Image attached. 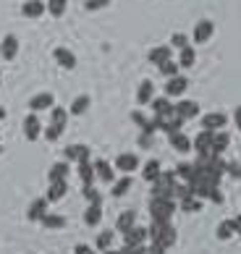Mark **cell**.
Returning a JSON list of instances; mask_svg holds the SVG:
<instances>
[{"instance_id":"obj_1","label":"cell","mask_w":241,"mask_h":254,"mask_svg":"<svg viewBox=\"0 0 241 254\" xmlns=\"http://www.w3.org/2000/svg\"><path fill=\"white\" fill-rule=\"evenodd\" d=\"M147 239L152 241V249L150 252H168L179 236H176V228L171 225V220H165V223L152 220V225L147 228Z\"/></svg>"},{"instance_id":"obj_2","label":"cell","mask_w":241,"mask_h":254,"mask_svg":"<svg viewBox=\"0 0 241 254\" xmlns=\"http://www.w3.org/2000/svg\"><path fill=\"white\" fill-rule=\"evenodd\" d=\"M144 241H147V228H142V225H131L128 231H123V252H128V254L147 252Z\"/></svg>"},{"instance_id":"obj_3","label":"cell","mask_w":241,"mask_h":254,"mask_svg":"<svg viewBox=\"0 0 241 254\" xmlns=\"http://www.w3.org/2000/svg\"><path fill=\"white\" fill-rule=\"evenodd\" d=\"M173 212H176V202L171 199V196H152V202H150V215H152V220L165 223V220L173 218Z\"/></svg>"},{"instance_id":"obj_4","label":"cell","mask_w":241,"mask_h":254,"mask_svg":"<svg viewBox=\"0 0 241 254\" xmlns=\"http://www.w3.org/2000/svg\"><path fill=\"white\" fill-rule=\"evenodd\" d=\"M173 189H176V171L168 173V171H163L160 176L152 181V196H171L173 199Z\"/></svg>"},{"instance_id":"obj_5","label":"cell","mask_w":241,"mask_h":254,"mask_svg":"<svg viewBox=\"0 0 241 254\" xmlns=\"http://www.w3.org/2000/svg\"><path fill=\"white\" fill-rule=\"evenodd\" d=\"M173 113L179 118L189 121V118H197L199 116V105L194 100H181V102H176V105H173Z\"/></svg>"},{"instance_id":"obj_6","label":"cell","mask_w":241,"mask_h":254,"mask_svg":"<svg viewBox=\"0 0 241 254\" xmlns=\"http://www.w3.org/2000/svg\"><path fill=\"white\" fill-rule=\"evenodd\" d=\"M210 144H212V131L202 128L197 136L191 139V149H197V155H210Z\"/></svg>"},{"instance_id":"obj_7","label":"cell","mask_w":241,"mask_h":254,"mask_svg":"<svg viewBox=\"0 0 241 254\" xmlns=\"http://www.w3.org/2000/svg\"><path fill=\"white\" fill-rule=\"evenodd\" d=\"M186 87H189V79L181 76V73H176V76H171L168 84H165V95H168V97H179V95L186 92Z\"/></svg>"},{"instance_id":"obj_8","label":"cell","mask_w":241,"mask_h":254,"mask_svg":"<svg viewBox=\"0 0 241 254\" xmlns=\"http://www.w3.org/2000/svg\"><path fill=\"white\" fill-rule=\"evenodd\" d=\"M113 168H118L120 173H134L136 168H139V157L134 152H123V155L116 157V165Z\"/></svg>"},{"instance_id":"obj_9","label":"cell","mask_w":241,"mask_h":254,"mask_svg":"<svg viewBox=\"0 0 241 254\" xmlns=\"http://www.w3.org/2000/svg\"><path fill=\"white\" fill-rule=\"evenodd\" d=\"M24 134L29 142H34V139H40L42 134V124H40V118H37V113H29V116L24 118Z\"/></svg>"},{"instance_id":"obj_10","label":"cell","mask_w":241,"mask_h":254,"mask_svg":"<svg viewBox=\"0 0 241 254\" xmlns=\"http://www.w3.org/2000/svg\"><path fill=\"white\" fill-rule=\"evenodd\" d=\"M95 176L100 178L103 184H113V178H116V168L108 163V160H95Z\"/></svg>"},{"instance_id":"obj_11","label":"cell","mask_w":241,"mask_h":254,"mask_svg":"<svg viewBox=\"0 0 241 254\" xmlns=\"http://www.w3.org/2000/svg\"><path fill=\"white\" fill-rule=\"evenodd\" d=\"M100 220H103V199L89 202V207L84 210V223L89 228H95V225H100Z\"/></svg>"},{"instance_id":"obj_12","label":"cell","mask_w":241,"mask_h":254,"mask_svg":"<svg viewBox=\"0 0 241 254\" xmlns=\"http://www.w3.org/2000/svg\"><path fill=\"white\" fill-rule=\"evenodd\" d=\"M212 32H215V24L207 21V18H202V21H197V26H194V42H210Z\"/></svg>"},{"instance_id":"obj_13","label":"cell","mask_w":241,"mask_h":254,"mask_svg":"<svg viewBox=\"0 0 241 254\" xmlns=\"http://www.w3.org/2000/svg\"><path fill=\"white\" fill-rule=\"evenodd\" d=\"M152 110H155V116H160V118H171L173 116V102L171 97L165 95V97H152Z\"/></svg>"},{"instance_id":"obj_14","label":"cell","mask_w":241,"mask_h":254,"mask_svg":"<svg viewBox=\"0 0 241 254\" xmlns=\"http://www.w3.org/2000/svg\"><path fill=\"white\" fill-rule=\"evenodd\" d=\"M228 144H231V136L226 134V131H212V144H210V152L212 155H223L226 149H228Z\"/></svg>"},{"instance_id":"obj_15","label":"cell","mask_w":241,"mask_h":254,"mask_svg":"<svg viewBox=\"0 0 241 254\" xmlns=\"http://www.w3.org/2000/svg\"><path fill=\"white\" fill-rule=\"evenodd\" d=\"M16 53H18V40H16V34H5L3 42H0V55H3L5 61H13Z\"/></svg>"},{"instance_id":"obj_16","label":"cell","mask_w":241,"mask_h":254,"mask_svg":"<svg viewBox=\"0 0 241 254\" xmlns=\"http://www.w3.org/2000/svg\"><path fill=\"white\" fill-rule=\"evenodd\" d=\"M53 102H55L53 92H42V95H34V97L29 100V110H32V113L48 110V108H53Z\"/></svg>"},{"instance_id":"obj_17","label":"cell","mask_w":241,"mask_h":254,"mask_svg":"<svg viewBox=\"0 0 241 254\" xmlns=\"http://www.w3.org/2000/svg\"><path fill=\"white\" fill-rule=\"evenodd\" d=\"M168 142H171V147L176 149V152H181V155H186L189 149H191V139L183 134V131H176V134H171Z\"/></svg>"},{"instance_id":"obj_18","label":"cell","mask_w":241,"mask_h":254,"mask_svg":"<svg viewBox=\"0 0 241 254\" xmlns=\"http://www.w3.org/2000/svg\"><path fill=\"white\" fill-rule=\"evenodd\" d=\"M53 55H55V61H58L66 71H73V68H76V55H73L68 48H55Z\"/></svg>"},{"instance_id":"obj_19","label":"cell","mask_w":241,"mask_h":254,"mask_svg":"<svg viewBox=\"0 0 241 254\" xmlns=\"http://www.w3.org/2000/svg\"><path fill=\"white\" fill-rule=\"evenodd\" d=\"M228 124L226 113H207L205 118H202V128H210V131H218Z\"/></svg>"},{"instance_id":"obj_20","label":"cell","mask_w":241,"mask_h":254,"mask_svg":"<svg viewBox=\"0 0 241 254\" xmlns=\"http://www.w3.org/2000/svg\"><path fill=\"white\" fill-rule=\"evenodd\" d=\"M45 11H48V5H45L42 0H26V3L21 5V13L26 18H40Z\"/></svg>"},{"instance_id":"obj_21","label":"cell","mask_w":241,"mask_h":254,"mask_svg":"<svg viewBox=\"0 0 241 254\" xmlns=\"http://www.w3.org/2000/svg\"><path fill=\"white\" fill-rule=\"evenodd\" d=\"M45 212H48V196H45V199L40 196V199H34V202L29 204V212H26V218H29L32 223H40V218H42Z\"/></svg>"},{"instance_id":"obj_22","label":"cell","mask_w":241,"mask_h":254,"mask_svg":"<svg viewBox=\"0 0 241 254\" xmlns=\"http://www.w3.org/2000/svg\"><path fill=\"white\" fill-rule=\"evenodd\" d=\"M131 121H134V124H136L139 128H142V131H144V134H155V131H157L155 121H150L142 110H134V113H131Z\"/></svg>"},{"instance_id":"obj_23","label":"cell","mask_w":241,"mask_h":254,"mask_svg":"<svg viewBox=\"0 0 241 254\" xmlns=\"http://www.w3.org/2000/svg\"><path fill=\"white\" fill-rule=\"evenodd\" d=\"M168 58H171V45H157V48H152L150 53H147V61L157 63V65H160L163 61H168Z\"/></svg>"},{"instance_id":"obj_24","label":"cell","mask_w":241,"mask_h":254,"mask_svg":"<svg viewBox=\"0 0 241 254\" xmlns=\"http://www.w3.org/2000/svg\"><path fill=\"white\" fill-rule=\"evenodd\" d=\"M152 97H155L152 81H142V84H139V92H136V102H139V105H150Z\"/></svg>"},{"instance_id":"obj_25","label":"cell","mask_w":241,"mask_h":254,"mask_svg":"<svg viewBox=\"0 0 241 254\" xmlns=\"http://www.w3.org/2000/svg\"><path fill=\"white\" fill-rule=\"evenodd\" d=\"M163 173V168H160V160H147V165L142 168V178L147 184H152L157 176Z\"/></svg>"},{"instance_id":"obj_26","label":"cell","mask_w":241,"mask_h":254,"mask_svg":"<svg viewBox=\"0 0 241 254\" xmlns=\"http://www.w3.org/2000/svg\"><path fill=\"white\" fill-rule=\"evenodd\" d=\"M131 225H136V212L134 210H126V212H120L118 215V220H116V231H128Z\"/></svg>"},{"instance_id":"obj_27","label":"cell","mask_w":241,"mask_h":254,"mask_svg":"<svg viewBox=\"0 0 241 254\" xmlns=\"http://www.w3.org/2000/svg\"><path fill=\"white\" fill-rule=\"evenodd\" d=\"M134 186V181H131V173H123V178H118V181H113V189H110V194L113 196H123L128 189Z\"/></svg>"},{"instance_id":"obj_28","label":"cell","mask_w":241,"mask_h":254,"mask_svg":"<svg viewBox=\"0 0 241 254\" xmlns=\"http://www.w3.org/2000/svg\"><path fill=\"white\" fill-rule=\"evenodd\" d=\"M179 207H181L183 212H199V210H202V199H199V196H194V194L181 196V199H179Z\"/></svg>"},{"instance_id":"obj_29","label":"cell","mask_w":241,"mask_h":254,"mask_svg":"<svg viewBox=\"0 0 241 254\" xmlns=\"http://www.w3.org/2000/svg\"><path fill=\"white\" fill-rule=\"evenodd\" d=\"M66 181H50V189H48V202H58L66 196Z\"/></svg>"},{"instance_id":"obj_30","label":"cell","mask_w":241,"mask_h":254,"mask_svg":"<svg viewBox=\"0 0 241 254\" xmlns=\"http://www.w3.org/2000/svg\"><path fill=\"white\" fill-rule=\"evenodd\" d=\"M66 157L68 160H89V147H84V144H71V147H66Z\"/></svg>"},{"instance_id":"obj_31","label":"cell","mask_w":241,"mask_h":254,"mask_svg":"<svg viewBox=\"0 0 241 254\" xmlns=\"http://www.w3.org/2000/svg\"><path fill=\"white\" fill-rule=\"evenodd\" d=\"M79 178H81V184L95 181V165H92L89 160H79Z\"/></svg>"},{"instance_id":"obj_32","label":"cell","mask_w":241,"mask_h":254,"mask_svg":"<svg viewBox=\"0 0 241 254\" xmlns=\"http://www.w3.org/2000/svg\"><path fill=\"white\" fill-rule=\"evenodd\" d=\"M181 126H183V118H179V116L173 113L171 118H165L163 124H160V131H165V134L171 136V134H176V131H181Z\"/></svg>"},{"instance_id":"obj_33","label":"cell","mask_w":241,"mask_h":254,"mask_svg":"<svg viewBox=\"0 0 241 254\" xmlns=\"http://www.w3.org/2000/svg\"><path fill=\"white\" fill-rule=\"evenodd\" d=\"M194 173H197V165H194V163H186V160H183V163H179V165H176V178H183V181H191V178H194Z\"/></svg>"},{"instance_id":"obj_34","label":"cell","mask_w":241,"mask_h":254,"mask_svg":"<svg viewBox=\"0 0 241 254\" xmlns=\"http://www.w3.org/2000/svg\"><path fill=\"white\" fill-rule=\"evenodd\" d=\"M68 178V163H55L48 173V181H66Z\"/></svg>"},{"instance_id":"obj_35","label":"cell","mask_w":241,"mask_h":254,"mask_svg":"<svg viewBox=\"0 0 241 254\" xmlns=\"http://www.w3.org/2000/svg\"><path fill=\"white\" fill-rule=\"evenodd\" d=\"M40 223L45 225V228H63V225H66V218H63V215H53V212H45L42 218H40Z\"/></svg>"},{"instance_id":"obj_36","label":"cell","mask_w":241,"mask_h":254,"mask_svg":"<svg viewBox=\"0 0 241 254\" xmlns=\"http://www.w3.org/2000/svg\"><path fill=\"white\" fill-rule=\"evenodd\" d=\"M236 233V228H234V220H223L218 225V231H215V236H218V241H228L231 236Z\"/></svg>"},{"instance_id":"obj_37","label":"cell","mask_w":241,"mask_h":254,"mask_svg":"<svg viewBox=\"0 0 241 254\" xmlns=\"http://www.w3.org/2000/svg\"><path fill=\"white\" fill-rule=\"evenodd\" d=\"M194 61H197V53H194V48H181V61H179V65L181 68H191L194 65Z\"/></svg>"},{"instance_id":"obj_38","label":"cell","mask_w":241,"mask_h":254,"mask_svg":"<svg viewBox=\"0 0 241 254\" xmlns=\"http://www.w3.org/2000/svg\"><path fill=\"white\" fill-rule=\"evenodd\" d=\"M89 108V97L87 95H79L76 100L71 102V108H68V113H73V116H81V113H84Z\"/></svg>"},{"instance_id":"obj_39","label":"cell","mask_w":241,"mask_h":254,"mask_svg":"<svg viewBox=\"0 0 241 254\" xmlns=\"http://www.w3.org/2000/svg\"><path fill=\"white\" fill-rule=\"evenodd\" d=\"M66 5H68V0H48V11L55 18H60L63 13H66Z\"/></svg>"},{"instance_id":"obj_40","label":"cell","mask_w":241,"mask_h":254,"mask_svg":"<svg viewBox=\"0 0 241 254\" xmlns=\"http://www.w3.org/2000/svg\"><path fill=\"white\" fill-rule=\"evenodd\" d=\"M157 68H160V73H163V76H168V79H171V76H176V73H179V68H181V65L176 63V61H171V58H168V61H163L160 65H157Z\"/></svg>"},{"instance_id":"obj_41","label":"cell","mask_w":241,"mask_h":254,"mask_svg":"<svg viewBox=\"0 0 241 254\" xmlns=\"http://www.w3.org/2000/svg\"><path fill=\"white\" fill-rule=\"evenodd\" d=\"M63 128H66V126H60V124H53V121H50V126L45 128V139H48V142H55V139H60Z\"/></svg>"},{"instance_id":"obj_42","label":"cell","mask_w":241,"mask_h":254,"mask_svg":"<svg viewBox=\"0 0 241 254\" xmlns=\"http://www.w3.org/2000/svg\"><path fill=\"white\" fill-rule=\"evenodd\" d=\"M110 244H113V231H103V233H100V236H97L95 247H97V249H108Z\"/></svg>"},{"instance_id":"obj_43","label":"cell","mask_w":241,"mask_h":254,"mask_svg":"<svg viewBox=\"0 0 241 254\" xmlns=\"http://www.w3.org/2000/svg\"><path fill=\"white\" fill-rule=\"evenodd\" d=\"M186 45H189V37L186 34H183V32H176L173 37H171V48H186Z\"/></svg>"},{"instance_id":"obj_44","label":"cell","mask_w":241,"mask_h":254,"mask_svg":"<svg viewBox=\"0 0 241 254\" xmlns=\"http://www.w3.org/2000/svg\"><path fill=\"white\" fill-rule=\"evenodd\" d=\"M66 121H68V110H63V108H53V124L66 126Z\"/></svg>"},{"instance_id":"obj_45","label":"cell","mask_w":241,"mask_h":254,"mask_svg":"<svg viewBox=\"0 0 241 254\" xmlns=\"http://www.w3.org/2000/svg\"><path fill=\"white\" fill-rule=\"evenodd\" d=\"M110 0H84V8L87 11H100V8H108Z\"/></svg>"},{"instance_id":"obj_46","label":"cell","mask_w":241,"mask_h":254,"mask_svg":"<svg viewBox=\"0 0 241 254\" xmlns=\"http://www.w3.org/2000/svg\"><path fill=\"white\" fill-rule=\"evenodd\" d=\"M81 191H84V196H87L89 202H97V199H103V196H100V191H97L92 184H84V189H81Z\"/></svg>"},{"instance_id":"obj_47","label":"cell","mask_w":241,"mask_h":254,"mask_svg":"<svg viewBox=\"0 0 241 254\" xmlns=\"http://www.w3.org/2000/svg\"><path fill=\"white\" fill-rule=\"evenodd\" d=\"M226 176L241 178V165H239V163H226Z\"/></svg>"},{"instance_id":"obj_48","label":"cell","mask_w":241,"mask_h":254,"mask_svg":"<svg viewBox=\"0 0 241 254\" xmlns=\"http://www.w3.org/2000/svg\"><path fill=\"white\" fill-rule=\"evenodd\" d=\"M152 144V134H144L142 131V136H139V147H150Z\"/></svg>"},{"instance_id":"obj_49","label":"cell","mask_w":241,"mask_h":254,"mask_svg":"<svg viewBox=\"0 0 241 254\" xmlns=\"http://www.w3.org/2000/svg\"><path fill=\"white\" fill-rule=\"evenodd\" d=\"M210 199H212V202H215V204H220V202H223V194H220V191H218V186H215V189H212V191H210Z\"/></svg>"},{"instance_id":"obj_50","label":"cell","mask_w":241,"mask_h":254,"mask_svg":"<svg viewBox=\"0 0 241 254\" xmlns=\"http://www.w3.org/2000/svg\"><path fill=\"white\" fill-rule=\"evenodd\" d=\"M73 252H76V254H89L92 249L87 247V244H76V249H73Z\"/></svg>"},{"instance_id":"obj_51","label":"cell","mask_w":241,"mask_h":254,"mask_svg":"<svg viewBox=\"0 0 241 254\" xmlns=\"http://www.w3.org/2000/svg\"><path fill=\"white\" fill-rule=\"evenodd\" d=\"M234 121H236V126H239V131H241V105L234 110Z\"/></svg>"},{"instance_id":"obj_52","label":"cell","mask_w":241,"mask_h":254,"mask_svg":"<svg viewBox=\"0 0 241 254\" xmlns=\"http://www.w3.org/2000/svg\"><path fill=\"white\" fill-rule=\"evenodd\" d=\"M234 228H236V233L241 236V215H239V218H234Z\"/></svg>"},{"instance_id":"obj_53","label":"cell","mask_w":241,"mask_h":254,"mask_svg":"<svg viewBox=\"0 0 241 254\" xmlns=\"http://www.w3.org/2000/svg\"><path fill=\"white\" fill-rule=\"evenodd\" d=\"M3 118H5V110H3V108H0V121H3Z\"/></svg>"},{"instance_id":"obj_54","label":"cell","mask_w":241,"mask_h":254,"mask_svg":"<svg viewBox=\"0 0 241 254\" xmlns=\"http://www.w3.org/2000/svg\"><path fill=\"white\" fill-rule=\"evenodd\" d=\"M0 155H3V147H0Z\"/></svg>"},{"instance_id":"obj_55","label":"cell","mask_w":241,"mask_h":254,"mask_svg":"<svg viewBox=\"0 0 241 254\" xmlns=\"http://www.w3.org/2000/svg\"><path fill=\"white\" fill-rule=\"evenodd\" d=\"M0 81H3V73H0Z\"/></svg>"}]
</instances>
